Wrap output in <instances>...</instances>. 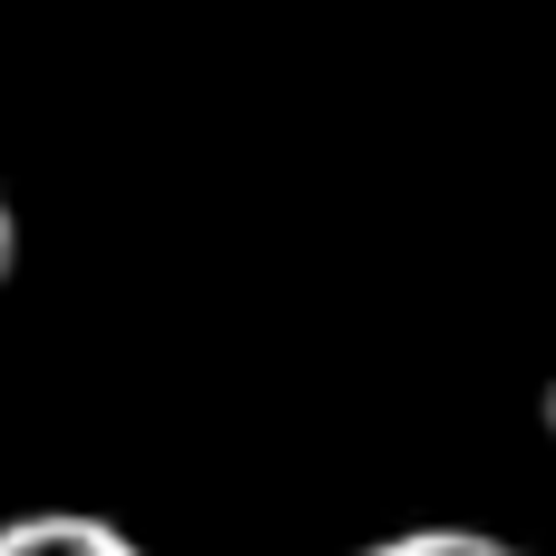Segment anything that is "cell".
I'll return each mask as SVG.
<instances>
[{
    "instance_id": "cell-1",
    "label": "cell",
    "mask_w": 556,
    "mask_h": 556,
    "mask_svg": "<svg viewBox=\"0 0 556 556\" xmlns=\"http://www.w3.org/2000/svg\"><path fill=\"white\" fill-rule=\"evenodd\" d=\"M0 556H147L127 528L108 518H78V508H39V518H10L0 528Z\"/></svg>"
},
{
    "instance_id": "cell-3",
    "label": "cell",
    "mask_w": 556,
    "mask_h": 556,
    "mask_svg": "<svg viewBox=\"0 0 556 556\" xmlns=\"http://www.w3.org/2000/svg\"><path fill=\"white\" fill-rule=\"evenodd\" d=\"M10 274H20V215H10V195H0V293H10Z\"/></svg>"
},
{
    "instance_id": "cell-2",
    "label": "cell",
    "mask_w": 556,
    "mask_h": 556,
    "mask_svg": "<svg viewBox=\"0 0 556 556\" xmlns=\"http://www.w3.org/2000/svg\"><path fill=\"white\" fill-rule=\"evenodd\" d=\"M362 556H518L508 538H479V528H410V538H381Z\"/></svg>"
}]
</instances>
